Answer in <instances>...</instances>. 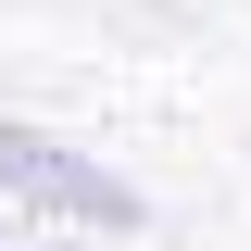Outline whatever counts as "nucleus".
<instances>
[{"label": "nucleus", "mask_w": 251, "mask_h": 251, "mask_svg": "<svg viewBox=\"0 0 251 251\" xmlns=\"http://www.w3.org/2000/svg\"><path fill=\"white\" fill-rule=\"evenodd\" d=\"M0 201H25V214H50V226H100V239H138V226H151L138 176H113L100 151H75V138H50V126H25V113H0Z\"/></svg>", "instance_id": "1"}]
</instances>
